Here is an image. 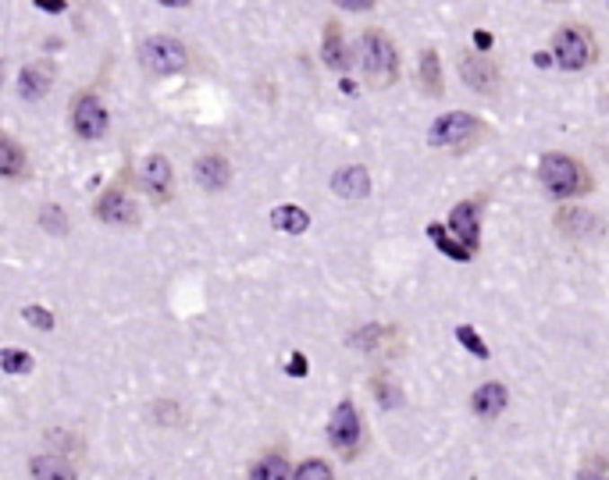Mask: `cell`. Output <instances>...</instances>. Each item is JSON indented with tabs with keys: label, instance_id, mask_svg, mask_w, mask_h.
I'll return each instance as SVG.
<instances>
[{
	"label": "cell",
	"instance_id": "4fadbf2b",
	"mask_svg": "<svg viewBox=\"0 0 609 480\" xmlns=\"http://www.w3.org/2000/svg\"><path fill=\"white\" fill-rule=\"evenodd\" d=\"M193 175H197V186L207 192H221L228 189V182H232V164H228V157H221V153H203L200 161L193 164Z\"/></svg>",
	"mask_w": 609,
	"mask_h": 480
},
{
	"label": "cell",
	"instance_id": "f546056e",
	"mask_svg": "<svg viewBox=\"0 0 609 480\" xmlns=\"http://www.w3.org/2000/svg\"><path fill=\"white\" fill-rule=\"evenodd\" d=\"M375 395H378L382 406H396L400 402V388L393 381H385V378H375Z\"/></svg>",
	"mask_w": 609,
	"mask_h": 480
},
{
	"label": "cell",
	"instance_id": "e575fe53",
	"mask_svg": "<svg viewBox=\"0 0 609 480\" xmlns=\"http://www.w3.org/2000/svg\"><path fill=\"white\" fill-rule=\"evenodd\" d=\"M474 43H478V50H492V36L489 32H474Z\"/></svg>",
	"mask_w": 609,
	"mask_h": 480
},
{
	"label": "cell",
	"instance_id": "ba28073f",
	"mask_svg": "<svg viewBox=\"0 0 609 480\" xmlns=\"http://www.w3.org/2000/svg\"><path fill=\"white\" fill-rule=\"evenodd\" d=\"M139 186L143 192L154 199V203H168L172 192H175V168L164 153H150L139 168Z\"/></svg>",
	"mask_w": 609,
	"mask_h": 480
},
{
	"label": "cell",
	"instance_id": "30bf717a",
	"mask_svg": "<svg viewBox=\"0 0 609 480\" xmlns=\"http://www.w3.org/2000/svg\"><path fill=\"white\" fill-rule=\"evenodd\" d=\"M449 231H453L467 249H478V239H481V203H478V199L456 203L453 214H449Z\"/></svg>",
	"mask_w": 609,
	"mask_h": 480
},
{
	"label": "cell",
	"instance_id": "8992f818",
	"mask_svg": "<svg viewBox=\"0 0 609 480\" xmlns=\"http://www.w3.org/2000/svg\"><path fill=\"white\" fill-rule=\"evenodd\" d=\"M478 135H481V121L474 114H467V110H449V114L435 118V125L428 132L431 146H449V150L453 146H467Z\"/></svg>",
	"mask_w": 609,
	"mask_h": 480
},
{
	"label": "cell",
	"instance_id": "484cf974",
	"mask_svg": "<svg viewBox=\"0 0 609 480\" xmlns=\"http://www.w3.org/2000/svg\"><path fill=\"white\" fill-rule=\"evenodd\" d=\"M293 480H335V477H331V467L324 459H306V463L296 467Z\"/></svg>",
	"mask_w": 609,
	"mask_h": 480
},
{
	"label": "cell",
	"instance_id": "d6a6232c",
	"mask_svg": "<svg viewBox=\"0 0 609 480\" xmlns=\"http://www.w3.org/2000/svg\"><path fill=\"white\" fill-rule=\"evenodd\" d=\"M32 4H36V7H40V11H47V14H61V11H65V7H68V4H65V0H32Z\"/></svg>",
	"mask_w": 609,
	"mask_h": 480
},
{
	"label": "cell",
	"instance_id": "277c9868",
	"mask_svg": "<svg viewBox=\"0 0 609 480\" xmlns=\"http://www.w3.org/2000/svg\"><path fill=\"white\" fill-rule=\"evenodd\" d=\"M139 65L157 75V79H168V75H182L190 68V50L182 39L175 36H146L139 43Z\"/></svg>",
	"mask_w": 609,
	"mask_h": 480
},
{
	"label": "cell",
	"instance_id": "ffe728a7",
	"mask_svg": "<svg viewBox=\"0 0 609 480\" xmlns=\"http://www.w3.org/2000/svg\"><path fill=\"white\" fill-rule=\"evenodd\" d=\"M271 224H275L278 231L304 235L306 228H310V214H306L304 206H293V203H286V206H275V210H271Z\"/></svg>",
	"mask_w": 609,
	"mask_h": 480
},
{
	"label": "cell",
	"instance_id": "d4e9b609",
	"mask_svg": "<svg viewBox=\"0 0 609 480\" xmlns=\"http://www.w3.org/2000/svg\"><path fill=\"white\" fill-rule=\"evenodd\" d=\"M0 371L7 374H29L32 371V356L22 349H0Z\"/></svg>",
	"mask_w": 609,
	"mask_h": 480
},
{
	"label": "cell",
	"instance_id": "ac0fdd59",
	"mask_svg": "<svg viewBox=\"0 0 609 480\" xmlns=\"http://www.w3.org/2000/svg\"><path fill=\"white\" fill-rule=\"evenodd\" d=\"M29 168V157L22 150V143L0 128V179H22Z\"/></svg>",
	"mask_w": 609,
	"mask_h": 480
},
{
	"label": "cell",
	"instance_id": "2e32d148",
	"mask_svg": "<svg viewBox=\"0 0 609 480\" xmlns=\"http://www.w3.org/2000/svg\"><path fill=\"white\" fill-rule=\"evenodd\" d=\"M331 192L342 196V199H349V203L364 199V196L371 192V175H367V168H360V164L339 168V171L331 175Z\"/></svg>",
	"mask_w": 609,
	"mask_h": 480
},
{
	"label": "cell",
	"instance_id": "f1b7e54d",
	"mask_svg": "<svg viewBox=\"0 0 609 480\" xmlns=\"http://www.w3.org/2000/svg\"><path fill=\"white\" fill-rule=\"evenodd\" d=\"M385 335H389L385 327H364V331L353 335V345L357 349H378V338H385Z\"/></svg>",
	"mask_w": 609,
	"mask_h": 480
},
{
	"label": "cell",
	"instance_id": "d6986e66",
	"mask_svg": "<svg viewBox=\"0 0 609 480\" xmlns=\"http://www.w3.org/2000/svg\"><path fill=\"white\" fill-rule=\"evenodd\" d=\"M29 474L32 480H75V470L65 456H36L29 463Z\"/></svg>",
	"mask_w": 609,
	"mask_h": 480
},
{
	"label": "cell",
	"instance_id": "9c48e42d",
	"mask_svg": "<svg viewBox=\"0 0 609 480\" xmlns=\"http://www.w3.org/2000/svg\"><path fill=\"white\" fill-rule=\"evenodd\" d=\"M97 221L110 224V228H132V224H139V206L121 186H110L97 199Z\"/></svg>",
	"mask_w": 609,
	"mask_h": 480
},
{
	"label": "cell",
	"instance_id": "44dd1931",
	"mask_svg": "<svg viewBox=\"0 0 609 480\" xmlns=\"http://www.w3.org/2000/svg\"><path fill=\"white\" fill-rule=\"evenodd\" d=\"M250 480H289V459L282 452H264L250 467Z\"/></svg>",
	"mask_w": 609,
	"mask_h": 480
},
{
	"label": "cell",
	"instance_id": "9a60e30c",
	"mask_svg": "<svg viewBox=\"0 0 609 480\" xmlns=\"http://www.w3.org/2000/svg\"><path fill=\"white\" fill-rule=\"evenodd\" d=\"M54 86V68L47 61H32L18 72V96L22 100H43Z\"/></svg>",
	"mask_w": 609,
	"mask_h": 480
},
{
	"label": "cell",
	"instance_id": "836d02e7",
	"mask_svg": "<svg viewBox=\"0 0 609 480\" xmlns=\"http://www.w3.org/2000/svg\"><path fill=\"white\" fill-rule=\"evenodd\" d=\"M289 374H293V378H304V374H306V360L300 356V353L293 356V363H289Z\"/></svg>",
	"mask_w": 609,
	"mask_h": 480
},
{
	"label": "cell",
	"instance_id": "83f0119b",
	"mask_svg": "<svg viewBox=\"0 0 609 480\" xmlns=\"http://www.w3.org/2000/svg\"><path fill=\"white\" fill-rule=\"evenodd\" d=\"M456 338H460V342H463V349H471L478 360H489V345L481 342V335H478L474 327H467V324H463V327H456Z\"/></svg>",
	"mask_w": 609,
	"mask_h": 480
},
{
	"label": "cell",
	"instance_id": "8d00e7d4",
	"mask_svg": "<svg viewBox=\"0 0 609 480\" xmlns=\"http://www.w3.org/2000/svg\"><path fill=\"white\" fill-rule=\"evenodd\" d=\"M549 4H560V0H549Z\"/></svg>",
	"mask_w": 609,
	"mask_h": 480
},
{
	"label": "cell",
	"instance_id": "e0dca14e",
	"mask_svg": "<svg viewBox=\"0 0 609 480\" xmlns=\"http://www.w3.org/2000/svg\"><path fill=\"white\" fill-rule=\"evenodd\" d=\"M509 395L503 384H481L474 395H471V409H474V416H481V420H496L503 409H507Z\"/></svg>",
	"mask_w": 609,
	"mask_h": 480
},
{
	"label": "cell",
	"instance_id": "7402d4cb",
	"mask_svg": "<svg viewBox=\"0 0 609 480\" xmlns=\"http://www.w3.org/2000/svg\"><path fill=\"white\" fill-rule=\"evenodd\" d=\"M428 235H431V242H435V246H438V249H442L449 260H456V264L471 260V253H474V249H467V246L456 239V235H449L442 224H428Z\"/></svg>",
	"mask_w": 609,
	"mask_h": 480
},
{
	"label": "cell",
	"instance_id": "5bb4252c",
	"mask_svg": "<svg viewBox=\"0 0 609 480\" xmlns=\"http://www.w3.org/2000/svg\"><path fill=\"white\" fill-rule=\"evenodd\" d=\"M321 61H324V68H331V72H346V68L353 65L339 22H324V32H321Z\"/></svg>",
	"mask_w": 609,
	"mask_h": 480
},
{
	"label": "cell",
	"instance_id": "cb8c5ba5",
	"mask_svg": "<svg viewBox=\"0 0 609 480\" xmlns=\"http://www.w3.org/2000/svg\"><path fill=\"white\" fill-rule=\"evenodd\" d=\"M40 228H43L47 235H68V214H65L57 203H47V206L40 210Z\"/></svg>",
	"mask_w": 609,
	"mask_h": 480
},
{
	"label": "cell",
	"instance_id": "603a6c76",
	"mask_svg": "<svg viewBox=\"0 0 609 480\" xmlns=\"http://www.w3.org/2000/svg\"><path fill=\"white\" fill-rule=\"evenodd\" d=\"M420 83H424V90L431 96L442 93V61H438L435 50H424V54H420Z\"/></svg>",
	"mask_w": 609,
	"mask_h": 480
},
{
	"label": "cell",
	"instance_id": "5b68a950",
	"mask_svg": "<svg viewBox=\"0 0 609 480\" xmlns=\"http://www.w3.org/2000/svg\"><path fill=\"white\" fill-rule=\"evenodd\" d=\"M107 128H110V114H107V103L101 100V93L97 90L75 93V100H72V132L79 139L93 143V139L107 135Z\"/></svg>",
	"mask_w": 609,
	"mask_h": 480
},
{
	"label": "cell",
	"instance_id": "4dcf8cb0",
	"mask_svg": "<svg viewBox=\"0 0 609 480\" xmlns=\"http://www.w3.org/2000/svg\"><path fill=\"white\" fill-rule=\"evenodd\" d=\"M603 470H606V459L596 456L588 467H581V480H603Z\"/></svg>",
	"mask_w": 609,
	"mask_h": 480
},
{
	"label": "cell",
	"instance_id": "4316f807",
	"mask_svg": "<svg viewBox=\"0 0 609 480\" xmlns=\"http://www.w3.org/2000/svg\"><path fill=\"white\" fill-rule=\"evenodd\" d=\"M22 320L32 324V327H40V331H54V313H50L47 306H25V310H22Z\"/></svg>",
	"mask_w": 609,
	"mask_h": 480
},
{
	"label": "cell",
	"instance_id": "6da1fadb",
	"mask_svg": "<svg viewBox=\"0 0 609 480\" xmlns=\"http://www.w3.org/2000/svg\"><path fill=\"white\" fill-rule=\"evenodd\" d=\"M357 65L364 72V79L378 90L393 86L400 79V50L396 43L382 32V29H364L357 39Z\"/></svg>",
	"mask_w": 609,
	"mask_h": 480
},
{
	"label": "cell",
	"instance_id": "3957f363",
	"mask_svg": "<svg viewBox=\"0 0 609 480\" xmlns=\"http://www.w3.org/2000/svg\"><path fill=\"white\" fill-rule=\"evenodd\" d=\"M599 57V47H596V36L585 29V25H560L552 32V61L563 68V72H585L592 68Z\"/></svg>",
	"mask_w": 609,
	"mask_h": 480
},
{
	"label": "cell",
	"instance_id": "d590c367",
	"mask_svg": "<svg viewBox=\"0 0 609 480\" xmlns=\"http://www.w3.org/2000/svg\"><path fill=\"white\" fill-rule=\"evenodd\" d=\"M157 4H164V7H190V0H157Z\"/></svg>",
	"mask_w": 609,
	"mask_h": 480
},
{
	"label": "cell",
	"instance_id": "7a4b0ae2",
	"mask_svg": "<svg viewBox=\"0 0 609 480\" xmlns=\"http://www.w3.org/2000/svg\"><path fill=\"white\" fill-rule=\"evenodd\" d=\"M538 179H542V189L552 199H574V196H585L592 189L588 171L567 153H545L538 164Z\"/></svg>",
	"mask_w": 609,
	"mask_h": 480
},
{
	"label": "cell",
	"instance_id": "74e56055",
	"mask_svg": "<svg viewBox=\"0 0 609 480\" xmlns=\"http://www.w3.org/2000/svg\"><path fill=\"white\" fill-rule=\"evenodd\" d=\"M0 75H4V68H0Z\"/></svg>",
	"mask_w": 609,
	"mask_h": 480
},
{
	"label": "cell",
	"instance_id": "7c38bea8",
	"mask_svg": "<svg viewBox=\"0 0 609 480\" xmlns=\"http://www.w3.org/2000/svg\"><path fill=\"white\" fill-rule=\"evenodd\" d=\"M556 228H560V235H567V239H596L599 235V217L592 214V210H585V206H560L556 210Z\"/></svg>",
	"mask_w": 609,
	"mask_h": 480
},
{
	"label": "cell",
	"instance_id": "52a82bcc",
	"mask_svg": "<svg viewBox=\"0 0 609 480\" xmlns=\"http://www.w3.org/2000/svg\"><path fill=\"white\" fill-rule=\"evenodd\" d=\"M360 413H357V406L349 402V398H342L339 406H335V413H331V420H328V441H331V449L335 452H342V456H353L357 449H360Z\"/></svg>",
	"mask_w": 609,
	"mask_h": 480
},
{
	"label": "cell",
	"instance_id": "1f68e13d",
	"mask_svg": "<svg viewBox=\"0 0 609 480\" xmlns=\"http://www.w3.org/2000/svg\"><path fill=\"white\" fill-rule=\"evenodd\" d=\"M331 4L342 11H371L375 7V0H331Z\"/></svg>",
	"mask_w": 609,
	"mask_h": 480
},
{
	"label": "cell",
	"instance_id": "8fae6325",
	"mask_svg": "<svg viewBox=\"0 0 609 480\" xmlns=\"http://www.w3.org/2000/svg\"><path fill=\"white\" fill-rule=\"evenodd\" d=\"M460 79L478 93H492L499 86V68L485 54H467V57H460Z\"/></svg>",
	"mask_w": 609,
	"mask_h": 480
}]
</instances>
